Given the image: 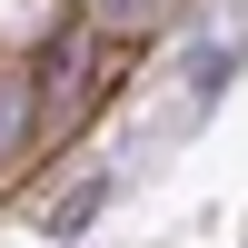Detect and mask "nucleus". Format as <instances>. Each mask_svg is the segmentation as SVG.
<instances>
[{
    "label": "nucleus",
    "instance_id": "1",
    "mask_svg": "<svg viewBox=\"0 0 248 248\" xmlns=\"http://www.w3.org/2000/svg\"><path fill=\"white\" fill-rule=\"evenodd\" d=\"M40 119H50V79H30V70H0V169L30 149V129H40Z\"/></svg>",
    "mask_w": 248,
    "mask_h": 248
},
{
    "label": "nucleus",
    "instance_id": "2",
    "mask_svg": "<svg viewBox=\"0 0 248 248\" xmlns=\"http://www.w3.org/2000/svg\"><path fill=\"white\" fill-rule=\"evenodd\" d=\"M79 10H90L99 30H149V20L169 10V0H79Z\"/></svg>",
    "mask_w": 248,
    "mask_h": 248
},
{
    "label": "nucleus",
    "instance_id": "3",
    "mask_svg": "<svg viewBox=\"0 0 248 248\" xmlns=\"http://www.w3.org/2000/svg\"><path fill=\"white\" fill-rule=\"evenodd\" d=\"M229 70H238V50H229V40H218V50H189V90H199V99H218V90H229Z\"/></svg>",
    "mask_w": 248,
    "mask_h": 248
},
{
    "label": "nucleus",
    "instance_id": "4",
    "mask_svg": "<svg viewBox=\"0 0 248 248\" xmlns=\"http://www.w3.org/2000/svg\"><path fill=\"white\" fill-rule=\"evenodd\" d=\"M99 199H109L99 179H90V189H70V199L50 209V238H70V229H90V218H99Z\"/></svg>",
    "mask_w": 248,
    "mask_h": 248
}]
</instances>
